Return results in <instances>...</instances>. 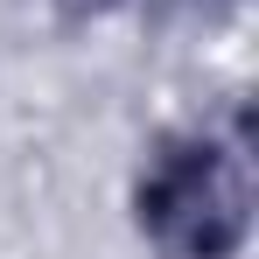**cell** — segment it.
Returning a JSON list of instances; mask_svg holds the SVG:
<instances>
[{
    "mask_svg": "<svg viewBox=\"0 0 259 259\" xmlns=\"http://www.w3.org/2000/svg\"><path fill=\"white\" fill-rule=\"evenodd\" d=\"M245 147L189 133L154 154L140 182V224L168 259H231L245 245Z\"/></svg>",
    "mask_w": 259,
    "mask_h": 259,
    "instance_id": "6da1fadb",
    "label": "cell"
},
{
    "mask_svg": "<svg viewBox=\"0 0 259 259\" xmlns=\"http://www.w3.org/2000/svg\"><path fill=\"white\" fill-rule=\"evenodd\" d=\"M70 7H84V14H98V7H112V0H70Z\"/></svg>",
    "mask_w": 259,
    "mask_h": 259,
    "instance_id": "7a4b0ae2",
    "label": "cell"
}]
</instances>
